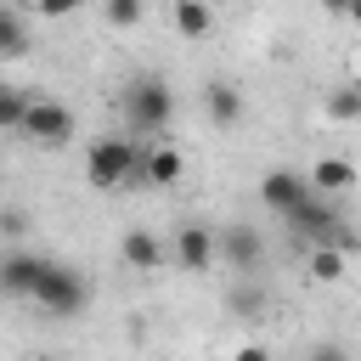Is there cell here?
Masks as SVG:
<instances>
[{"label": "cell", "mask_w": 361, "mask_h": 361, "mask_svg": "<svg viewBox=\"0 0 361 361\" xmlns=\"http://www.w3.org/2000/svg\"><path fill=\"white\" fill-rule=\"evenodd\" d=\"M28 231V214L23 209H0V237H23Z\"/></svg>", "instance_id": "22"}, {"label": "cell", "mask_w": 361, "mask_h": 361, "mask_svg": "<svg viewBox=\"0 0 361 361\" xmlns=\"http://www.w3.org/2000/svg\"><path fill=\"white\" fill-rule=\"evenodd\" d=\"M169 23H175L180 39H203V34L214 28V6H209V0H175V6H169Z\"/></svg>", "instance_id": "15"}, {"label": "cell", "mask_w": 361, "mask_h": 361, "mask_svg": "<svg viewBox=\"0 0 361 361\" xmlns=\"http://www.w3.org/2000/svg\"><path fill=\"white\" fill-rule=\"evenodd\" d=\"M118 254H124L130 271H164V243H158L147 226H130L124 243H118Z\"/></svg>", "instance_id": "14"}, {"label": "cell", "mask_w": 361, "mask_h": 361, "mask_svg": "<svg viewBox=\"0 0 361 361\" xmlns=\"http://www.w3.org/2000/svg\"><path fill=\"white\" fill-rule=\"evenodd\" d=\"M220 305H226V316H237V322H265V316H271V288H265L254 271H231Z\"/></svg>", "instance_id": "8"}, {"label": "cell", "mask_w": 361, "mask_h": 361, "mask_svg": "<svg viewBox=\"0 0 361 361\" xmlns=\"http://www.w3.org/2000/svg\"><path fill=\"white\" fill-rule=\"evenodd\" d=\"M305 271L310 282H344V243H305Z\"/></svg>", "instance_id": "16"}, {"label": "cell", "mask_w": 361, "mask_h": 361, "mask_svg": "<svg viewBox=\"0 0 361 361\" xmlns=\"http://www.w3.org/2000/svg\"><path fill=\"white\" fill-rule=\"evenodd\" d=\"M186 175V158H180V147H169V141H158V147H141V186H175Z\"/></svg>", "instance_id": "13"}, {"label": "cell", "mask_w": 361, "mask_h": 361, "mask_svg": "<svg viewBox=\"0 0 361 361\" xmlns=\"http://www.w3.org/2000/svg\"><path fill=\"white\" fill-rule=\"evenodd\" d=\"M23 107H28V90H23V85H11V79H0V135H17Z\"/></svg>", "instance_id": "19"}, {"label": "cell", "mask_w": 361, "mask_h": 361, "mask_svg": "<svg viewBox=\"0 0 361 361\" xmlns=\"http://www.w3.org/2000/svg\"><path fill=\"white\" fill-rule=\"evenodd\" d=\"M259 259H265L259 226L226 220V231H214V265H226V271H259Z\"/></svg>", "instance_id": "6"}, {"label": "cell", "mask_w": 361, "mask_h": 361, "mask_svg": "<svg viewBox=\"0 0 361 361\" xmlns=\"http://www.w3.org/2000/svg\"><path fill=\"white\" fill-rule=\"evenodd\" d=\"M305 175H310V186H316L322 197H344V192H355V186H361V169H355L350 158H338V152H322Z\"/></svg>", "instance_id": "12"}, {"label": "cell", "mask_w": 361, "mask_h": 361, "mask_svg": "<svg viewBox=\"0 0 361 361\" xmlns=\"http://www.w3.org/2000/svg\"><path fill=\"white\" fill-rule=\"evenodd\" d=\"M34 17H73L79 6H90V0H23Z\"/></svg>", "instance_id": "21"}, {"label": "cell", "mask_w": 361, "mask_h": 361, "mask_svg": "<svg viewBox=\"0 0 361 361\" xmlns=\"http://www.w3.org/2000/svg\"><path fill=\"white\" fill-rule=\"evenodd\" d=\"M85 180L96 192H124V186H141V147L130 135H102L90 141L85 152Z\"/></svg>", "instance_id": "2"}, {"label": "cell", "mask_w": 361, "mask_h": 361, "mask_svg": "<svg viewBox=\"0 0 361 361\" xmlns=\"http://www.w3.org/2000/svg\"><path fill=\"white\" fill-rule=\"evenodd\" d=\"M102 17H107L113 28H135V23L147 17V0H102Z\"/></svg>", "instance_id": "20"}, {"label": "cell", "mask_w": 361, "mask_h": 361, "mask_svg": "<svg viewBox=\"0 0 361 361\" xmlns=\"http://www.w3.org/2000/svg\"><path fill=\"white\" fill-rule=\"evenodd\" d=\"M28 56V17L17 6H0V62Z\"/></svg>", "instance_id": "18"}, {"label": "cell", "mask_w": 361, "mask_h": 361, "mask_svg": "<svg viewBox=\"0 0 361 361\" xmlns=\"http://www.w3.org/2000/svg\"><path fill=\"white\" fill-rule=\"evenodd\" d=\"M85 299H90V282H85L73 265L45 259V271H39V282H34V305H39L45 316L68 322V316H79V310H85Z\"/></svg>", "instance_id": "3"}, {"label": "cell", "mask_w": 361, "mask_h": 361, "mask_svg": "<svg viewBox=\"0 0 361 361\" xmlns=\"http://www.w3.org/2000/svg\"><path fill=\"white\" fill-rule=\"evenodd\" d=\"M45 271V254H28V248H6L0 254V293L6 299H34V282Z\"/></svg>", "instance_id": "10"}, {"label": "cell", "mask_w": 361, "mask_h": 361, "mask_svg": "<svg viewBox=\"0 0 361 361\" xmlns=\"http://www.w3.org/2000/svg\"><path fill=\"white\" fill-rule=\"evenodd\" d=\"M305 192H310V175H305V169L276 164V169H265V175H259V203H265L271 214H288Z\"/></svg>", "instance_id": "9"}, {"label": "cell", "mask_w": 361, "mask_h": 361, "mask_svg": "<svg viewBox=\"0 0 361 361\" xmlns=\"http://www.w3.org/2000/svg\"><path fill=\"white\" fill-rule=\"evenodd\" d=\"M17 135L34 141V147H68V141L79 135V118H73V107L56 102V96H28Z\"/></svg>", "instance_id": "4"}, {"label": "cell", "mask_w": 361, "mask_h": 361, "mask_svg": "<svg viewBox=\"0 0 361 361\" xmlns=\"http://www.w3.org/2000/svg\"><path fill=\"white\" fill-rule=\"evenodd\" d=\"M322 11H327V17H344V11H350V0H322Z\"/></svg>", "instance_id": "23"}, {"label": "cell", "mask_w": 361, "mask_h": 361, "mask_svg": "<svg viewBox=\"0 0 361 361\" xmlns=\"http://www.w3.org/2000/svg\"><path fill=\"white\" fill-rule=\"evenodd\" d=\"M282 220H288V231H293L299 243H344V231H338L344 220H338V209H333L316 186H310V192H305Z\"/></svg>", "instance_id": "5"}, {"label": "cell", "mask_w": 361, "mask_h": 361, "mask_svg": "<svg viewBox=\"0 0 361 361\" xmlns=\"http://www.w3.org/2000/svg\"><path fill=\"white\" fill-rule=\"evenodd\" d=\"M118 107H124L130 135H164L169 118H175V90H169V79H158V73H135V79L118 90Z\"/></svg>", "instance_id": "1"}, {"label": "cell", "mask_w": 361, "mask_h": 361, "mask_svg": "<svg viewBox=\"0 0 361 361\" xmlns=\"http://www.w3.org/2000/svg\"><path fill=\"white\" fill-rule=\"evenodd\" d=\"M169 254H175V265H180V271L203 276V271H214V231H209L203 220H180V226H175Z\"/></svg>", "instance_id": "7"}, {"label": "cell", "mask_w": 361, "mask_h": 361, "mask_svg": "<svg viewBox=\"0 0 361 361\" xmlns=\"http://www.w3.org/2000/svg\"><path fill=\"white\" fill-rule=\"evenodd\" d=\"M203 113H209L214 130H237L243 113H248L243 85H237V79H209V85H203Z\"/></svg>", "instance_id": "11"}, {"label": "cell", "mask_w": 361, "mask_h": 361, "mask_svg": "<svg viewBox=\"0 0 361 361\" xmlns=\"http://www.w3.org/2000/svg\"><path fill=\"white\" fill-rule=\"evenodd\" d=\"M322 113H327L333 124H361V79L333 85V90L322 96Z\"/></svg>", "instance_id": "17"}, {"label": "cell", "mask_w": 361, "mask_h": 361, "mask_svg": "<svg viewBox=\"0 0 361 361\" xmlns=\"http://www.w3.org/2000/svg\"><path fill=\"white\" fill-rule=\"evenodd\" d=\"M344 17H350V23L361 28V0H350V11H344Z\"/></svg>", "instance_id": "24"}]
</instances>
